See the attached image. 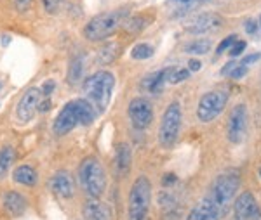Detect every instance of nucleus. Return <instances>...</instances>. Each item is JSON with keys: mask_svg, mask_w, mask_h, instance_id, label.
<instances>
[{"mask_svg": "<svg viewBox=\"0 0 261 220\" xmlns=\"http://www.w3.org/2000/svg\"><path fill=\"white\" fill-rule=\"evenodd\" d=\"M220 218L221 215L218 213V210L214 208L213 203L207 198H204L200 203H197L187 217V220H220Z\"/></svg>", "mask_w": 261, "mask_h": 220, "instance_id": "nucleus-16", "label": "nucleus"}, {"mask_svg": "<svg viewBox=\"0 0 261 220\" xmlns=\"http://www.w3.org/2000/svg\"><path fill=\"white\" fill-rule=\"evenodd\" d=\"M151 203V184L146 177H140L133 184L129 193L127 220H148Z\"/></svg>", "mask_w": 261, "mask_h": 220, "instance_id": "nucleus-6", "label": "nucleus"}, {"mask_svg": "<svg viewBox=\"0 0 261 220\" xmlns=\"http://www.w3.org/2000/svg\"><path fill=\"white\" fill-rule=\"evenodd\" d=\"M96 120V108L91 104V101L84 99H75L66 103L61 108V111L58 113L56 120L53 123V130L56 135H66L77 125L87 127Z\"/></svg>", "mask_w": 261, "mask_h": 220, "instance_id": "nucleus-1", "label": "nucleus"}, {"mask_svg": "<svg viewBox=\"0 0 261 220\" xmlns=\"http://www.w3.org/2000/svg\"><path fill=\"white\" fill-rule=\"evenodd\" d=\"M166 68L164 70H159V71H153V73H150L148 77L143 78V88L145 90H148L150 94H161V92L164 90V85L167 83L166 80Z\"/></svg>", "mask_w": 261, "mask_h": 220, "instance_id": "nucleus-18", "label": "nucleus"}, {"mask_svg": "<svg viewBox=\"0 0 261 220\" xmlns=\"http://www.w3.org/2000/svg\"><path fill=\"white\" fill-rule=\"evenodd\" d=\"M40 2L47 14H56L61 7V0H40Z\"/></svg>", "mask_w": 261, "mask_h": 220, "instance_id": "nucleus-27", "label": "nucleus"}, {"mask_svg": "<svg viewBox=\"0 0 261 220\" xmlns=\"http://www.w3.org/2000/svg\"><path fill=\"white\" fill-rule=\"evenodd\" d=\"M247 134V108L244 104H237L231 109L226 125V135L231 144H241Z\"/></svg>", "mask_w": 261, "mask_h": 220, "instance_id": "nucleus-10", "label": "nucleus"}, {"mask_svg": "<svg viewBox=\"0 0 261 220\" xmlns=\"http://www.w3.org/2000/svg\"><path fill=\"white\" fill-rule=\"evenodd\" d=\"M2 203H4V208H6V211L11 215H23L24 210H27V206H28L27 200H24V198L16 191H7L6 194H4Z\"/></svg>", "mask_w": 261, "mask_h": 220, "instance_id": "nucleus-17", "label": "nucleus"}, {"mask_svg": "<svg viewBox=\"0 0 261 220\" xmlns=\"http://www.w3.org/2000/svg\"><path fill=\"white\" fill-rule=\"evenodd\" d=\"M44 99H45V96H44L42 87L28 88V90L23 94V97L19 99L18 106H16V115H18V120L23 121V123L32 121L33 116H35L37 111H39L40 103ZM49 99H50V97H49Z\"/></svg>", "mask_w": 261, "mask_h": 220, "instance_id": "nucleus-9", "label": "nucleus"}, {"mask_svg": "<svg viewBox=\"0 0 261 220\" xmlns=\"http://www.w3.org/2000/svg\"><path fill=\"white\" fill-rule=\"evenodd\" d=\"M235 220H261V208L249 191L239 194L233 203Z\"/></svg>", "mask_w": 261, "mask_h": 220, "instance_id": "nucleus-12", "label": "nucleus"}, {"mask_svg": "<svg viewBox=\"0 0 261 220\" xmlns=\"http://www.w3.org/2000/svg\"><path fill=\"white\" fill-rule=\"evenodd\" d=\"M246 47H247V44H246V42L237 40V42H235V44L230 47V56H231V57H237V56H241V54L244 52V50H246Z\"/></svg>", "mask_w": 261, "mask_h": 220, "instance_id": "nucleus-30", "label": "nucleus"}, {"mask_svg": "<svg viewBox=\"0 0 261 220\" xmlns=\"http://www.w3.org/2000/svg\"><path fill=\"white\" fill-rule=\"evenodd\" d=\"M235 42H237V35H230V37H226V39H223L221 44L216 47V54L220 56V54L225 52V50L228 49V47H231V45H233Z\"/></svg>", "mask_w": 261, "mask_h": 220, "instance_id": "nucleus-29", "label": "nucleus"}, {"mask_svg": "<svg viewBox=\"0 0 261 220\" xmlns=\"http://www.w3.org/2000/svg\"><path fill=\"white\" fill-rule=\"evenodd\" d=\"M127 113L133 125L140 130H145L153 120V106L145 97H136V99L130 101Z\"/></svg>", "mask_w": 261, "mask_h": 220, "instance_id": "nucleus-11", "label": "nucleus"}, {"mask_svg": "<svg viewBox=\"0 0 261 220\" xmlns=\"http://www.w3.org/2000/svg\"><path fill=\"white\" fill-rule=\"evenodd\" d=\"M174 180H176V177L172 175V173H167L166 177L162 179V184H166V185H171V184H174Z\"/></svg>", "mask_w": 261, "mask_h": 220, "instance_id": "nucleus-36", "label": "nucleus"}, {"mask_svg": "<svg viewBox=\"0 0 261 220\" xmlns=\"http://www.w3.org/2000/svg\"><path fill=\"white\" fill-rule=\"evenodd\" d=\"M166 80L167 83H181L183 80H187L190 77V70H187V68H166Z\"/></svg>", "mask_w": 261, "mask_h": 220, "instance_id": "nucleus-24", "label": "nucleus"}, {"mask_svg": "<svg viewBox=\"0 0 261 220\" xmlns=\"http://www.w3.org/2000/svg\"><path fill=\"white\" fill-rule=\"evenodd\" d=\"M0 90H2V82H0Z\"/></svg>", "mask_w": 261, "mask_h": 220, "instance_id": "nucleus-38", "label": "nucleus"}, {"mask_svg": "<svg viewBox=\"0 0 261 220\" xmlns=\"http://www.w3.org/2000/svg\"><path fill=\"white\" fill-rule=\"evenodd\" d=\"M115 87V77L110 71H96L84 82V96L96 108L98 113H103L112 101V92Z\"/></svg>", "mask_w": 261, "mask_h": 220, "instance_id": "nucleus-4", "label": "nucleus"}, {"mask_svg": "<svg viewBox=\"0 0 261 220\" xmlns=\"http://www.w3.org/2000/svg\"><path fill=\"white\" fill-rule=\"evenodd\" d=\"M12 179H14L18 184L21 185H28V187H33L39 180V175H37L35 168L30 167V165H21L12 173Z\"/></svg>", "mask_w": 261, "mask_h": 220, "instance_id": "nucleus-19", "label": "nucleus"}, {"mask_svg": "<svg viewBox=\"0 0 261 220\" xmlns=\"http://www.w3.org/2000/svg\"><path fill=\"white\" fill-rule=\"evenodd\" d=\"M130 56H133V59L143 61V59H148L153 56V49H151L148 44H138L130 50Z\"/></svg>", "mask_w": 261, "mask_h": 220, "instance_id": "nucleus-26", "label": "nucleus"}, {"mask_svg": "<svg viewBox=\"0 0 261 220\" xmlns=\"http://www.w3.org/2000/svg\"><path fill=\"white\" fill-rule=\"evenodd\" d=\"M259 175H261V167H259Z\"/></svg>", "mask_w": 261, "mask_h": 220, "instance_id": "nucleus-39", "label": "nucleus"}, {"mask_svg": "<svg viewBox=\"0 0 261 220\" xmlns=\"http://www.w3.org/2000/svg\"><path fill=\"white\" fill-rule=\"evenodd\" d=\"M127 14H129L127 7H122V9H113L103 12L99 16H94L84 26V37L91 42L107 40L108 37H112L124 24V21L127 19Z\"/></svg>", "mask_w": 261, "mask_h": 220, "instance_id": "nucleus-3", "label": "nucleus"}, {"mask_svg": "<svg viewBox=\"0 0 261 220\" xmlns=\"http://www.w3.org/2000/svg\"><path fill=\"white\" fill-rule=\"evenodd\" d=\"M200 61H197V59H190V62H188V68H190V71H199L200 70Z\"/></svg>", "mask_w": 261, "mask_h": 220, "instance_id": "nucleus-35", "label": "nucleus"}, {"mask_svg": "<svg viewBox=\"0 0 261 220\" xmlns=\"http://www.w3.org/2000/svg\"><path fill=\"white\" fill-rule=\"evenodd\" d=\"M172 4H178L181 7H197L200 4L207 2V0H171Z\"/></svg>", "mask_w": 261, "mask_h": 220, "instance_id": "nucleus-31", "label": "nucleus"}, {"mask_svg": "<svg viewBox=\"0 0 261 220\" xmlns=\"http://www.w3.org/2000/svg\"><path fill=\"white\" fill-rule=\"evenodd\" d=\"M244 28H246V32L249 33V35H254L259 29V23L256 19H247L246 23H244Z\"/></svg>", "mask_w": 261, "mask_h": 220, "instance_id": "nucleus-32", "label": "nucleus"}, {"mask_svg": "<svg viewBox=\"0 0 261 220\" xmlns=\"http://www.w3.org/2000/svg\"><path fill=\"white\" fill-rule=\"evenodd\" d=\"M32 2H33V0H14V7L19 12H23V11H27L28 7L32 6Z\"/></svg>", "mask_w": 261, "mask_h": 220, "instance_id": "nucleus-33", "label": "nucleus"}, {"mask_svg": "<svg viewBox=\"0 0 261 220\" xmlns=\"http://www.w3.org/2000/svg\"><path fill=\"white\" fill-rule=\"evenodd\" d=\"M130 160H133L130 147L127 144H119L117 154H115V168H117V172H119V175H125V173L130 170Z\"/></svg>", "mask_w": 261, "mask_h": 220, "instance_id": "nucleus-20", "label": "nucleus"}, {"mask_svg": "<svg viewBox=\"0 0 261 220\" xmlns=\"http://www.w3.org/2000/svg\"><path fill=\"white\" fill-rule=\"evenodd\" d=\"M258 23H259V29H261V16H259V21H258Z\"/></svg>", "mask_w": 261, "mask_h": 220, "instance_id": "nucleus-37", "label": "nucleus"}, {"mask_svg": "<svg viewBox=\"0 0 261 220\" xmlns=\"http://www.w3.org/2000/svg\"><path fill=\"white\" fill-rule=\"evenodd\" d=\"M181 104L178 101L171 103L166 108L161 120V127H159V142L164 147H171L176 142L181 130Z\"/></svg>", "mask_w": 261, "mask_h": 220, "instance_id": "nucleus-7", "label": "nucleus"}, {"mask_svg": "<svg viewBox=\"0 0 261 220\" xmlns=\"http://www.w3.org/2000/svg\"><path fill=\"white\" fill-rule=\"evenodd\" d=\"M117 52H119V45L117 44L105 45V47L99 50V62L101 65H108V62H112L113 59L117 57Z\"/></svg>", "mask_w": 261, "mask_h": 220, "instance_id": "nucleus-25", "label": "nucleus"}, {"mask_svg": "<svg viewBox=\"0 0 261 220\" xmlns=\"http://www.w3.org/2000/svg\"><path fill=\"white\" fill-rule=\"evenodd\" d=\"M50 189L54 191V194L60 198H71L75 191V184L73 179L68 172L60 170L50 177Z\"/></svg>", "mask_w": 261, "mask_h": 220, "instance_id": "nucleus-15", "label": "nucleus"}, {"mask_svg": "<svg viewBox=\"0 0 261 220\" xmlns=\"http://www.w3.org/2000/svg\"><path fill=\"white\" fill-rule=\"evenodd\" d=\"M226 103H228V94L223 90H211L207 94L200 97L199 106H197V116L200 121L209 123V121L216 120L225 109Z\"/></svg>", "mask_w": 261, "mask_h": 220, "instance_id": "nucleus-8", "label": "nucleus"}, {"mask_svg": "<svg viewBox=\"0 0 261 220\" xmlns=\"http://www.w3.org/2000/svg\"><path fill=\"white\" fill-rule=\"evenodd\" d=\"M258 59H261V54L256 52V54H251V56L244 57V59H242V62H244V65H247V66H249L251 62H256V61H258Z\"/></svg>", "mask_w": 261, "mask_h": 220, "instance_id": "nucleus-34", "label": "nucleus"}, {"mask_svg": "<svg viewBox=\"0 0 261 220\" xmlns=\"http://www.w3.org/2000/svg\"><path fill=\"white\" fill-rule=\"evenodd\" d=\"M246 73H247V65H244V62H239V65H237V62H235L233 68H231V70H230L228 77H231V78L237 80V78H242Z\"/></svg>", "mask_w": 261, "mask_h": 220, "instance_id": "nucleus-28", "label": "nucleus"}, {"mask_svg": "<svg viewBox=\"0 0 261 220\" xmlns=\"http://www.w3.org/2000/svg\"><path fill=\"white\" fill-rule=\"evenodd\" d=\"M223 19L214 12H205V14H199L195 18H192L185 24L188 33L193 35H205V33H214L221 28Z\"/></svg>", "mask_w": 261, "mask_h": 220, "instance_id": "nucleus-13", "label": "nucleus"}, {"mask_svg": "<svg viewBox=\"0 0 261 220\" xmlns=\"http://www.w3.org/2000/svg\"><path fill=\"white\" fill-rule=\"evenodd\" d=\"M213 47V44H211V40H193L190 42V44H187L185 45V52H188V54H193V56H202V54H205V52H209Z\"/></svg>", "mask_w": 261, "mask_h": 220, "instance_id": "nucleus-23", "label": "nucleus"}, {"mask_svg": "<svg viewBox=\"0 0 261 220\" xmlns=\"http://www.w3.org/2000/svg\"><path fill=\"white\" fill-rule=\"evenodd\" d=\"M84 218L86 220H113L112 208L98 198H91L84 203Z\"/></svg>", "mask_w": 261, "mask_h": 220, "instance_id": "nucleus-14", "label": "nucleus"}, {"mask_svg": "<svg viewBox=\"0 0 261 220\" xmlns=\"http://www.w3.org/2000/svg\"><path fill=\"white\" fill-rule=\"evenodd\" d=\"M79 180H81V187L89 198H99L105 193L107 175H105V168L98 158L89 156L84 160L79 167Z\"/></svg>", "mask_w": 261, "mask_h": 220, "instance_id": "nucleus-5", "label": "nucleus"}, {"mask_svg": "<svg viewBox=\"0 0 261 220\" xmlns=\"http://www.w3.org/2000/svg\"><path fill=\"white\" fill-rule=\"evenodd\" d=\"M239 185H241V177H239V172L235 170L223 172L214 179L211 191L205 198L213 203V206L221 217L230 211L231 205H233V198L237 196Z\"/></svg>", "mask_w": 261, "mask_h": 220, "instance_id": "nucleus-2", "label": "nucleus"}, {"mask_svg": "<svg viewBox=\"0 0 261 220\" xmlns=\"http://www.w3.org/2000/svg\"><path fill=\"white\" fill-rule=\"evenodd\" d=\"M14 160H16L14 147L6 146L0 149V179L6 177V173L9 172V168H11V165L14 163Z\"/></svg>", "mask_w": 261, "mask_h": 220, "instance_id": "nucleus-21", "label": "nucleus"}, {"mask_svg": "<svg viewBox=\"0 0 261 220\" xmlns=\"http://www.w3.org/2000/svg\"><path fill=\"white\" fill-rule=\"evenodd\" d=\"M84 73V56H75L70 61V70H68V82L71 85L81 82V77Z\"/></svg>", "mask_w": 261, "mask_h": 220, "instance_id": "nucleus-22", "label": "nucleus"}]
</instances>
